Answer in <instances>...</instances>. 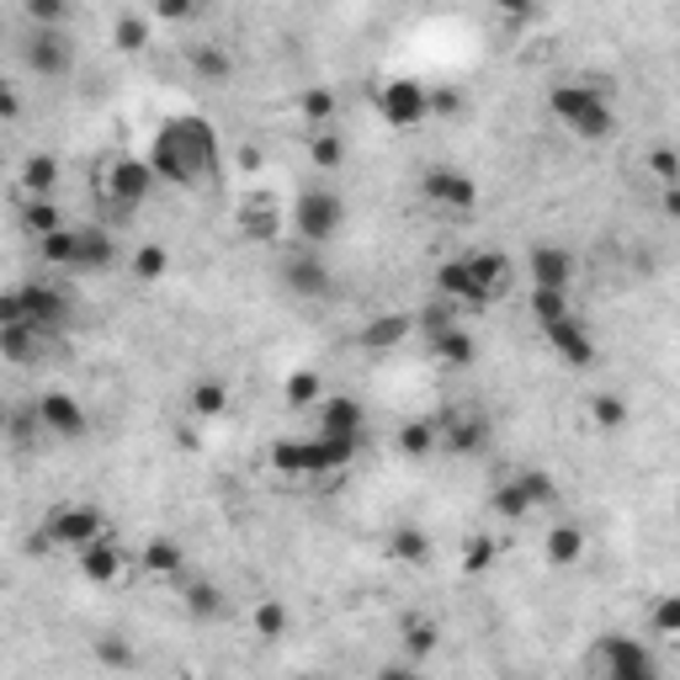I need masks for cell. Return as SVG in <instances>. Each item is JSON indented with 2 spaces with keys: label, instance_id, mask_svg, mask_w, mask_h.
<instances>
[{
  "label": "cell",
  "instance_id": "cell-1",
  "mask_svg": "<svg viewBox=\"0 0 680 680\" xmlns=\"http://www.w3.org/2000/svg\"><path fill=\"white\" fill-rule=\"evenodd\" d=\"M149 165L154 176L171 181V186H203L218 171V133L213 122L186 112V118H165L154 144H149Z\"/></svg>",
  "mask_w": 680,
  "mask_h": 680
},
{
  "label": "cell",
  "instance_id": "cell-2",
  "mask_svg": "<svg viewBox=\"0 0 680 680\" xmlns=\"http://www.w3.org/2000/svg\"><path fill=\"white\" fill-rule=\"evenodd\" d=\"M548 112H553L574 139H612V133H617V112H612L606 90L585 86V80H563V86L548 90Z\"/></svg>",
  "mask_w": 680,
  "mask_h": 680
},
{
  "label": "cell",
  "instance_id": "cell-3",
  "mask_svg": "<svg viewBox=\"0 0 680 680\" xmlns=\"http://www.w3.org/2000/svg\"><path fill=\"white\" fill-rule=\"evenodd\" d=\"M352 463L356 442H335V436H282V442H271V468L288 478L346 474Z\"/></svg>",
  "mask_w": 680,
  "mask_h": 680
},
{
  "label": "cell",
  "instance_id": "cell-4",
  "mask_svg": "<svg viewBox=\"0 0 680 680\" xmlns=\"http://www.w3.org/2000/svg\"><path fill=\"white\" fill-rule=\"evenodd\" d=\"M17 320L37 325L48 341H54V335L64 330V320H69V303H64L60 288L28 282V288H11V293L0 298V325H17Z\"/></svg>",
  "mask_w": 680,
  "mask_h": 680
},
{
  "label": "cell",
  "instance_id": "cell-5",
  "mask_svg": "<svg viewBox=\"0 0 680 680\" xmlns=\"http://www.w3.org/2000/svg\"><path fill=\"white\" fill-rule=\"evenodd\" d=\"M154 165L139 160V154H118V160H107V171H101V192H107V203H112V218H128L133 207H144L149 186H154Z\"/></svg>",
  "mask_w": 680,
  "mask_h": 680
},
{
  "label": "cell",
  "instance_id": "cell-6",
  "mask_svg": "<svg viewBox=\"0 0 680 680\" xmlns=\"http://www.w3.org/2000/svg\"><path fill=\"white\" fill-rule=\"evenodd\" d=\"M293 229L303 245H330L346 229V203L335 192H325V186H314V192H303L293 203Z\"/></svg>",
  "mask_w": 680,
  "mask_h": 680
},
{
  "label": "cell",
  "instance_id": "cell-7",
  "mask_svg": "<svg viewBox=\"0 0 680 680\" xmlns=\"http://www.w3.org/2000/svg\"><path fill=\"white\" fill-rule=\"evenodd\" d=\"M373 101H378V112H384L388 128H399V133H410V128H420V122L431 118V86H420L410 75L384 80Z\"/></svg>",
  "mask_w": 680,
  "mask_h": 680
},
{
  "label": "cell",
  "instance_id": "cell-8",
  "mask_svg": "<svg viewBox=\"0 0 680 680\" xmlns=\"http://www.w3.org/2000/svg\"><path fill=\"white\" fill-rule=\"evenodd\" d=\"M43 537H48V548L80 553V548H90L96 537H107V527H101V510H96V505H54Z\"/></svg>",
  "mask_w": 680,
  "mask_h": 680
},
{
  "label": "cell",
  "instance_id": "cell-9",
  "mask_svg": "<svg viewBox=\"0 0 680 680\" xmlns=\"http://www.w3.org/2000/svg\"><path fill=\"white\" fill-rule=\"evenodd\" d=\"M420 192H425V203L442 207V213H474L478 207V186L468 171H452V165H431L425 176H420Z\"/></svg>",
  "mask_w": 680,
  "mask_h": 680
},
{
  "label": "cell",
  "instance_id": "cell-10",
  "mask_svg": "<svg viewBox=\"0 0 680 680\" xmlns=\"http://www.w3.org/2000/svg\"><path fill=\"white\" fill-rule=\"evenodd\" d=\"M601 659H606V680H665L659 665H654V654L638 638H627V633H606L601 638Z\"/></svg>",
  "mask_w": 680,
  "mask_h": 680
},
{
  "label": "cell",
  "instance_id": "cell-11",
  "mask_svg": "<svg viewBox=\"0 0 680 680\" xmlns=\"http://www.w3.org/2000/svg\"><path fill=\"white\" fill-rule=\"evenodd\" d=\"M436 293H442L452 309H489V303H495V293L474 277L468 256H452V261L436 267Z\"/></svg>",
  "mask_w": 680,
  "mask_h": 680
},
{
  "label": "cell",
  "instance_id": "cell-12",
  "mask_svg": "<svg viewBox=\"0 0 680 680\" xmlns=\"http://www.w3.org/2000/svg\"><path fill=\"white\" fill-rule=\"evenodd\" d=\"M22 64H28L32 75H43V80H64L69 64H75V48H69L64 32H32L28 43H22Z\"/></svg>",
  "mask_w": 680,
  "mask_h": 680
},
{
  "label": "cell",
  "instance_id": "cell-13",
  "mask_svg": "<svg viewBox=\"0 0 680 680\" xmlns=\"http://www.w3.org/2000/svg\"><path fill=\"white\" fill-rule=\"evenodd\" d=\"M37 425L54 431V436H64V442H75V436H86L90 431V414H86V404L69 399L64 388H48V393L37 399Z\"/></svg>",
  "mask_w": 680,
  "mask_h": 680
},
{
  "label": "cell",
  "instance_id": "cell-14",
  "mask_svg": "<svg viewBox=\"0 0 680 680\" xmlns=\"http://www.w3.org/2000/svg\"><path fill=\"white\" fill-rule=\"evenodd\" d=\"M542 335H548V346L559 352L563 367H595V341H591V330H585L580 314H563L559 325H548Z\"/></svg>",
  "mask_w": 680,
  "mask_h": 680
},
{
  "label": "cell",
  "instance_id": "cell-15",
  "mask_svg": "<svg viewBox=\"0 0 680 680\" xmlns=\"http://www.w3.org/2000/svg\"><path fill=\"white\" fill-rule=\"evenodd\" d=\"M527 267H532V288H542V293H569V282H574V256L559 245H537Z\"/></svg>",
  "mask_w": 680,
  "mask_h": 680
},
{
  "label": "cell",
  "instance_id": "cell-16",
  "mask_svg": "<svg viewBox=\"0 0 680 680\" xmlns=\"http://www.w3.org/2000/svg\"><path fill=\"white\" fill-rule=\"evenodd\" d=\"M75 563H80V580H86V585H112L122 574V563H128V553H122L112 537H96L90 548L75 553Z\"/></svg>",
  "mask_w": 680,
  "mask_h": 680
},
{
  "label": "cell",
  "instance_id": "cell-17",
  "mask_svg": "<svg viewBox=\"0 0 680 680\" xmlns=\"http://www.w3.org/2000/svg\"><path fill=\"white\" fill-rule=\"evenodd\" d=\"M361 425H367V414H361V404H356L352 393H341V399H325V404H320V436L361 442Z\"/></svg>",
  "mask_w": 680,
  "mask_h": 680
},
{
  "label": "cell",
  "instance_id": "cell-18",
  "mask_svg": "<svg viewBox=\"0 0 680 680\" xmlns=\"http://www.w3.org/2000/svg\"><path fill=\"white\" fill-rule=\"evenodd\" d=\"M282 282H288L298 298H330V271L320 256H288Z\"/></svg>",
  "mask_w": 680,
  "mask_h": 680
},
{
  "label": "cell",
  "instance_id": "cell-19",
  "mask_svg": "<svg viewBox=\"0 0 680 680\" xmlns=\"http://www.w3.org/2000/svg\"><path fill=\"white\" fill-rule=\"evenodd\" d=\"M542 559L553 563V569H574V563L585 559V532L574 521H553L548 537H542Z\"/></svg>",
  "mask_w": 680,
  "mask_h": 680
},
{
  "label": "cell",
  "instance_id": "cell-20",
  "mask_svg": "<svg viewBox=\"0 0 680 680\" xmlns=\"http://www.w3.org/2000/svg\"><path fill=\"white\" fill-rule=\"evenodd\" d=\"M43 330L28 325V320H17V325H0V356L11 361V367H28V361H37V352H43Z\"/></svg>",
  "mask_w": 680,
  "mask_h": 680
},
{
  "label": "cell",
  "instance_id": "cell-21",
  "mask_svg": "<svg viewBox=\"0 0 680 680\" xmlns=\"http://www.w3.org/2000/svg\"><path fill=\"white\" fill-rule=\"evenodd\" d=\"M239 229L256 239V245H271V239L282 235V213H277V203H267V197H250V203L239 207Z\"/></svg>",
  "mask_w": 680,
  "mask_h": 680
},
{
  "label": "cell",
  "instance_id": "cell-22",
  "mask_svg": "<svg viewBox=\"0 0 680 680\" xmlns=\"http://www.w3.org/2000/svg\"><path fill=\"white\" fill-rule=\"evenodd\" d=\"M388 559L404 563V569H425L431 563V537L420 527H393L388 532Z\"/></svg>",
  "mask_w": 680,
  "mask_h": 680
},
{
  "label": "cell",
  "instance_id": "cell-23",
  "mask_svg": "<svg viewBox=\"0 0 680 680\" xmlns=\"http://www.w3.org/2000/svg\"><path fill=\"white\" fill-rule=\"evenodd\" d=\"M250 627H256V638H261V644H282V638H288V627H293V612H288L277 595H261V601H256V612H250Z\"/></svg>",
  "mask_w": 680,
  "mask_h": 680
},
{
  "label": "cell",
  "instance_id": "cell-24",
  "mask_svg": "<svg viewBox=\"0 0 680 680\" xmlns=\"http://www.w3.org/2000/svg\"><path fill=\"white\" fill-rule=\"evenodd\" d=\"M112 261H118V239H112V229L86 224V229H80V271H107Z\"/></svg>",
  "mask_w": 680,
  "mask_h": 680
},
{
  "label": "cell",
  "instance_id": "cell-25",
  "mask_svg": "<svg viewBox=\"0 0 680 680\" xmlns=\"http://www.w3.org/2000/svg\"><path fill=\"white\" fill-rule=\"evenodd\" d=\"M139 559H144V569L154 574V580H176V574H181V559H186V553H181L176 537H149Z\"/></svg>",
  "mask_w": 680,
  "mask_h": 680
},
{
  "label": "cell",
  "instance_id": "cell-26",
  "mask_svg": "<svg viewBox=\"0 0 680 680\" xmlns=\"http://www.w3.org/2000/svg\"><path fill=\"white\" fill-rule=\"evenodd\" d=\"M442 446V420H404L399 425V452L404 457H431Z\"/></svg>",
  "mask_w": 680,
  "mask_h": 680
},
{
  "label": "cell",
  "instance_id": "cell-27",
  "mask_svg": "<svg viewBox=\"0 0 680 680\" xmlns=\"http://www.w3.org/2000/svg\"><path fill=\"white\" fill-rule=\"evenodd\" d=\"M431 352L442 356L446 367H468V361L478 356V346H474V335H468L463 325H446L442 335H431Z\"/></svg>",
  "mask_w": 680,
  "mask_h": 680
},
{
  "label": "cell",
  "instance_id": "cell-28",
  "mask_svg": "<svg viewBox=\"0 0 680 680\" xmlns=\"http://www.w3.org/2000/svg\"><path fill=\"white\" fill-rule=\"evenodd\" d=\"M43 267H80V229H60V235L37 239Z\"/></svg>",
  "mask_w": 680,
  "mask_h": 680
},
{
  "label": "cell",
  "instance_id": "cell-29",
  "mask_svg": "<svg viewBox=\"0 0 680 680\" xmlns=\"http://www.w3.org/2000/svg\"><path fill=\"white\" fill-rule=\"evenodd\" d=\"M224 410H229V384L197 378V384H192V414H197V420H224Z\"/></svg>",
  "mask_w": 680,
  "mask_h": 680
},
{
  "label": "cell",
  "instance_id": "cell-30",
  "mask_svg": "<svg viewBox=\"0 0 680 680\" xmlns=\"http://www.w3.org/2000/svg\"><path fill=\"white\" fill-rule=\"evenodd\" d=\"M410 330H414L410 314H388V320H373V325L361 330V346H367V352H388V346H399Z\"/></svg>",
  "mask_w": 680,
  "mask_h": 680
},
{
  "label": "cell",
  "instance_id": "cell-31",
  "mask_svg": "<svg viewBox=\"0 0 680 680\" xmlns=\"http://www.w3.org/2000/svg\"><path fill=\"white\" fill-rule=\"evenodd\" d=\"M128 267H133L139 282H165V277H171V250L149 239V245H139V250L128 256Z\"/></svg>",
  "mask_w": 680,
  "mask_h": 680
},
{
  "label": "cell",
  "instance_id": "cell-32",
  "mask_svg": "<svg viewBox=\"0 0 680 680\" xmlns=\"http://www.w3.org/2000/svg\"><path fill=\"white\" fill-rule=\"evenodd\" d=\"M468 267H474V277H478V282H484V288H489L495 298L510 288V261H505L500 250H474V256H468Z\"/></svg>",
  "mask_w": 680,
  "mask_h": 680
},
{
  "label": "cell",
  "instance_id": "cell-33",
  "mask_svg": "<svg viewBox=\"0 0 680 680\" xmlns=\"http://www.w3.org/2000/svg\"><path fill=\"white\" fill-rule=\"evenodd\" d=\"M298 118L309 122L314 133H325L330 128V118H335V90H325V86H309L303 96H298Z\"/></svg>",
  "mask_w": 680,
  "mask_h": 680
},
{
  "label": "cell",
  "instance_id": "cell-34",
  "mask_svg": "<svg viewBox=\"0 0 680 680\" xmlns=\"http://www.w3.org/2000/svg\"><path fill=\"white\" fill-rule=\"evenodd\" d=\"M320 393H325V378H320L314 367H298V373H288V384H282V399H288L293 410L320 404Z\"/></svg>",
  "mask_w": 680,
  "mask_h": 680
},
{
  "label": "cell",
  "instance_id": "cell-35",
  "mask_svg": "<svg viewBox=\"0 0 680 680\" xmlns=\"http://www.w3.org/2000/svg\"><path fill=\"white\" fill-rule=\"evenodd\" d=\"M436 644H442V627H436L431 617H410V622H404V654H410L414 665H420V659H431V654H436Z\"/></svg>",
  "mask_w": 680,
  "mask_h": 680
},
{
  "label": "cell",
  "instance_id": "cell-36",
  "mask_svg": "<svg viewBox=\"0 0 680 680\" xmlns=\"http://www.w3.org/2000/svg\"><path fill=\"white\" fill-rule=\"evenodd\" d=\"M516 484L527 489L532 510H553V505H559V478L548 474V468H521V474H516Z\"/></svg>",
  "mask_w": 680,
  "mask_h": 680
},
{
  "label": "cell",
  "instance_id": "cell-37",
  "mask_svg": "<svg viewBox=\"0 0 680 680\" xmlns=\"http://www.w3.org/2000/svg\"><path fill=\"white\" fill-rule=\"evenodd\" d=\"M495 559H500V542L489 532L463 537V574H484V569H495Z\"/></svg>",
  "mask_w": 680,
  "mask_h": 680
},
{
  "label": "cell",
  "instance_id": "cell-38",
  "mask_svg": "<svg viewBox=\"0 0 680 680\" xmlns=\"http://www.w3.org/2000/svg\"><path fill=\"white\" fill-rule=\"evenodd\" d=\"M442 442L452 446V452H478V446H484V425H478L474 414L442 420Z\"/></svg>",
  "mask_w": 680,
  "mask_h": 680
},
{
  "label": "cell",
  "instance_id": "cell-39",
  "mask_svg": "<svg viewBox=\"0 0 680 680\" xmlns=\"http://www.w3.org/2000/svg\"><path fill=\"white\" fill-rule=\"evenodd\" d=\"M54 181H60V160L54 154H32L28 165H22V186H28L32 197H48Z\"/></svg>",
  "mask_w": 680,
  "mask_h": 680
},
{
  "label": "cell",
  "instance_id": "cell-40",
  "mask_svg": "<svg viewBox=\"0 0 680 680\" xmlns=\"http://www.w3.org/2000/svg\"><path fill=\"white\" fill-rule=\"evenodd\" d=\"M112 43H118L122 54H139L149 48V22L139 11H118V22H112Z\"/></svg>",
  "mask_w": 680,
  "mask_h": 680
},
{
  "label": "cell",
  "instance_id": "cell-41",
  "mask_svg": "<svg viewBox=\"0 0 680 680\" xmlns=\"http://www.w3.org/2000/svg\"><path fill=\"white\" fill-rule=\"evenodd\" d=\"M309 160H314L320 171H341V165H346V139H341L335 128L314 133V139H309Z\"/></svg>",
  "mask_w": 680,
  "mask_h": 680
},
{
  "label": "cell",
  "instance_id": "cell-42",
  "mask_svg": "<svg viewBox=\"0 0 680 680\" xmlns=\"http://www.w3.org/2000/svg\"><path fill=\"white\" fill-rule=\"evenodd\" d=\"M90 654H96V665H107V670H133V644H128L122 633H101V638L90 644Z\"/></svg>",
  "mask_w": 680,
  "mask_h": 680
},
{
  "label": "cell",
  "instance_id": "cell-43",
  "mask_svg": "<svg viewBox=\"0 0 680 680\" xmlns=\"http://www.w3.org/2000/svg\"><path fill=\"white\" fill-rule=\"evenodd\" d=\"M181 601H186V612H192V617H218V612H224V591H218V585H213V580H192V585H186V595H181Z\"/></svg>",
  "mask_w": 680,
  "mask_h": 680
},
{
  "label": "cell",
  "instance_id": "cell-44",
  "mask_svg": "<svg viewBox=\"0 0 680 680\" xmlns=\"http://www.w3.org/2000/svg\"><path fill=\"white\" fill-rule=\"evenodd\" d=\"M186 60H192V69H197L203 80H229V75H235V60H229L218 43H213V48H203V43H197Z\"/></svg>",
  "mask_w": 680,
  "mask_h": 680
},
{
  "label": "cell",
  "instance_id": "cell-45",
  "mask_svg": "<svg viewBox=\"0 0 680 680\" xmlns=\"http://www.w3.org/2000/svg\"><path fill=\"white\" fill-rule=\"evenodd\" d=\"M591 420L601 425V431H612V436H617L622 425H627V399H617V393H595V399H591Z\"/></svg>",
  "mask_w": 680,
  "mask_h": 680
},
{
  "label": "cell",
  "instance_id": "cell-46",
  "mask_svg": "<svg viewBox=\"0 0 680 680\" xmlns=\"http://www.w3.org/2000/svg\"><path fill=\"white\" fill-rule=\"evenodd\" d=\"M649 627L659 633V638H670V644H680V595H659L649 612Z\"/></svg>",
  "mask_w": 680,
  "mask_h": 680
},
{
  "label": "cell",
  "instance_id": "cell-47",
  "mask_svg": "<svg viewBox=\"0 0 680 680\" xmlns=\"http://www.w3.org/2000/svg\"><path fill=\"white\" fill-rule=\"evenodd\" d=\"M22 218H28V229H32L37 239H43V235H60V229H64V213L48 203V197H32Z\"/></svg>",
  "mask_w": 680,
  "mask_h": 680
},
{
  "label": "cell",
  "instance_id": "cell-48",
  "mask_svg": "<svg viewBox=\"0 0 680 680\" xmlns=\"http://www.w3.org/2000/svg\"><path fill=\"white\" fill-rule=\"evenodd\" d=\"M563 314H574V309H569V293H542V288H532V320H537V330L559 325Z\"/></svg>",
  "mask_w": 680,
  "mask_h": 680
},
{
  "label": "cell",
  "instance_id": "cell-49",
  "mask_svg": "<svg viewBox=\"0 0 680 680\" xmlns=\"http://www.w3.org/2000/svg\"><path fill=\"white\" fill-rule=\"evenodd\" d=\"M495 510H500V516H510V521H521V516H532V500H527V489H521V484H516V478H505L500 489H495Z\"/></svg>",
  "mask_w": 680,
  "mask_h": 680
},
{
  "label": "cell",
  "instance_id": "cell-50",
  "mask_svg": "<svg viewBox=\"0 0 680 680\" xmlns=\"http://www.w3.org/2000/svg\"><path fill=\"white\" fill-rule=\"evenodd\" d=\"M644 165H649V171H654V181H659V186H680V149H670V144H654Z\"/></svg>",
  "mask_w": 680,
  "mask_h": 680
},
{
  "label": "cell",
  "instance_id": "cell-51",
  "mask_svg": "<svg viewBox=\"0 0 680 680\" xmlns=\"http://www.w3.org/2000/svg\"><path fill=\"white\" fill-rule=\"evenodd\" d=\"M22 17H28L37 32H60L64 6H60V0H22Z\"/></svg>",
  "mask_w": 680,
  "mask_h": 680
},
{
  "label": "cell",
  "instance_id": "cell-52",
  "mask_svg": "<svg viewBox=\"0 0 680 680\" xmlns=\"http://www.w3.org/2000/svg\"><path fill=\"white\" fill-rule=\"evenodd\" d=\"M154 17H160V22H186V17H192V6H186V0H160V6H154Z\"/></svg>",
  "mask_w": 680,
  "mask_h": 680
},
{
  "label": "cell",
  "instance_id": "cell-53",
  "mask_svg": "<svg viewBox=\"0 0 680 680\" xmlns=\"http://www.w3.org/2000/svg\"><path fill=\"white\" fill-rule=\"evenodd\" d=\"M0 118L6 122L22 118V96H17V86H0Z\"/></svg>",
  "mask_w": 680,
  "mask_h": 680
},
{
  "label": "cell",
  "instance_id": "cell-54",
  "mask_svg": "<svg viewBox=\"0 0 680 680\" xmlns=\"http://www.w3.org/2000/svg\"><path fill=\"white\" fill-rule=\"evenodd\" d=\"M431 112H463V96L457 90H431Z\"/></svg>",
  "mask_w": 680,
  "mask_h": 680
},
{
  "label": "cell",
  "instance_id": "cell-55",
  "mask_svg": "<svg viewBox=\"0 0 680 680\" xmlns=\"http://www.w3.org/2000/svg\"><path fill=\"white\" fill-rule=\"evenodd\" d=\"M373 680H425V676H420L414 665H384V670H378Z\"/></svg>",
  "mask_w": 680,
  "mask_h": 680
},
{
  "label": "cell",
  "instance_id": "cell-56",
  "mask_svg": "<svg viewBox=\"0 0 680 680\" xmlns=\"http://www.w3.org/2000/svg\"><path fill=\"white\" fill-rule=\"evenodd\" d=\"M659 203H665V218H680V186H665Z\"/></svg>",
  "mask_w": 680,
  "mask_h": 680
},
{
  "label": "cell",
  "instance_id": "cell-57",
  "mask_svg": "<svg viewBox=\"0 0 680 680\" xmlns=\"http://www.w3.org/2000/svg\"><path fill=\"white\" fill-rule=\"evenodd\" d=\"M239 165L245 171H261V149H239Z\"/></svg>",
  "mask_w": 680,
  "mask_h": 680
},
{
  "label": "cell",
  "instance_id": "cell-58",
  "mask_svg": "<svg viewBox=\"0 0 680 680\" xmlns=\"http://www.w3.org/2000/svg\"><path fill=\"white\" fill-rule=\"evenodd\" d=\"M303 680H320V676H303Z\"/></svg>",
  "mask_w": 680,
  "mask_h": 680
},
{
  "label": "cell",
  "instance_id": "cell-59",
  "mask_svg": "<svg viewBox=\"0 0 680 680\" xmlns=\"http://www.w3.org/2000/svg\"><path fill=\"white\" fill-rule=\"evenodd\" d=\"M676 516H680V500H676Z\"/></svg>",
  "mask_w": 680,
  "mask_h": 680
}]
</instances>
